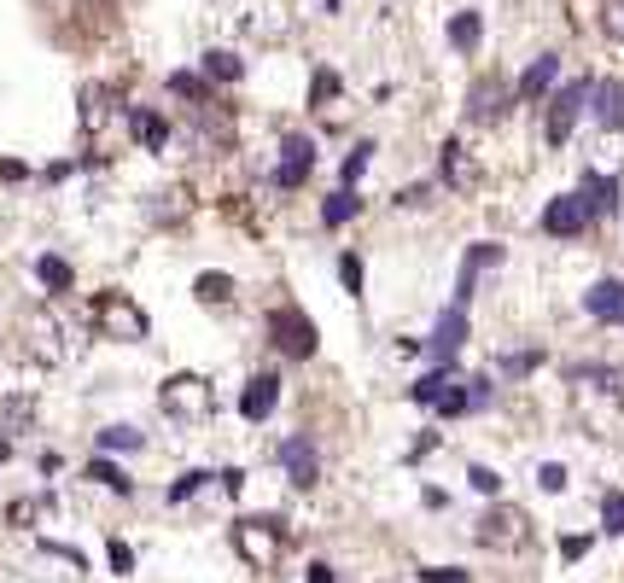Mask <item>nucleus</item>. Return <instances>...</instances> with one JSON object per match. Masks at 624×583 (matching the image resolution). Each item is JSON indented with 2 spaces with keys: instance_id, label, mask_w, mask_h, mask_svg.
<instances>
[{
  "instance_id": "1",
  "label": "nucleus",
  "mask_w": 624,
  "mask_h": 583,
  "mask_svg": "<svg viewBox=\"0 0 624 583\" xmlns=\"http://www.w3.org/2000/svg\"><path fill=\"white\" fill-rule=\"evenodd\" d=\"M158 409L170 414L175 426H205L210 414H216V391L199 374H170L158 385Z\"/></svg>"
},
{
  "instance_id": "2",
  "label": "nucleus",
  "mask_w": 624,
  "mask_h": 583,
  "mask_svg": "<svg viewBox=\"0 0 624 583\" xmlns=\"http://www.w3.org/2000/svg\"><path fill=\"white\" fill-rule=\"evenodd\" d=\"M88 321L100 327L105 339H123V344H140L152 333L146 309H140L129 292H94V298H88Z\"/></svg>"
},
{
  "instance_id": "3",
  "label": "nucleus",
  "mask_w": 624,
  "mask_h": 583,
  "mask_svg": "<svg viewBox=\"0 0 624 583\" xmlns=\"http://www.w3.org/2000/svg\"><path fill=\"white\" fill-rule=\"evenodd\" d=\"M234 549H240L245 566L275 572L280 554H286V531H280V519H240L234 525Z\"/></svg>"
},
{
  "instance_id": "4",
  "label": "nucleus",
  "mask_w": 624,
  "mask_h": 583,
  "mask_svg": "<svg viewBox=\"0 0 624 583\" xmlns=\"http://www.w3.org/2000/svg\"><path fill=\"white\" fill-rule=\"evenodd\" d=\"M18 339H24V350H30L35 362H47V368H59L70 356V333H65V321L53 315V309H30L24 321H18Z\"/></svg>"
},
{
  "instance_id": "5",
  "label": "nucleus",
  "mask_w": 624,
  "mask_h": 583,
  "mask_svg": "<svg viewBox=\"0 0 624 583\" xmlns=\"http://www.w3.org/2000/svg\"><path fill=\"white\" fill-rule=\"evenodd\" d=\"M269 339H275L280 356L304 362V356H315V321L298 304H280V309H269Z\"/></svg>"
},
{
  "instance_id": "6",
  "label": "nucleus",
  "mask_w": 624,
  "mask_h": 583,
  "mask_svg": "<svg viewBox=\"0 0 624 583\" xmlns=\"http://www.w3.org/2000/svg\"><path fill=\"white\" fill-rule=\"evenodd\" d=\"M595 228V210L584 193H560V199H549V210H543V234L549 240H584Z\"/></svg>"
},
{
  "instance_id": "7",
  "label": "nucleus",
  "mask_w": 624,
  "mask_h": 583,
  "mask_svg": "<svg viewBox=\"0 0 624 583\" xmlns=\"http://www.w3.org/2000/svg\"><path fill=\"white\" fill-rule=\"evenodd\" d=\"M590 76H578V82H566L555 100H549V146H566L572 129H578V117H584V105H590Z\"/></svg>"
},
{
  "instance_id": "8",
  "label": "nucleus",
  "mask_w": 624,
  "mask_h": 583,
  "mask_svg": "<svg viewBox=\"0 0 624 583\" xmlns=\"http://www.w3.org/2000/svg\"><path fill=\"white\" fill-rule=\"evenodd\" d=\"M315 170V140L310 135H286L280 140V158H275V187L280 193H292V187H304Z\"/></svg>"
},
{
  "instance_id": "9",
  "label": "nucleus",
  "mask_w": 624,
  "mask_h": 583,
  "mask_svg": "<svg viewBox=\"0 0 624 583\" xmlns=\"http://www.w3.org/2000/svg\"><path fill=\"white\" fill-rule=\"evenodd\" d=\"M473 537H479L485 549H520L525 537H531V519H525L520 508H490Z\"/></svg>"
},
{
  "instance_id": "10",
  "label": "nucleus",
  "mask_w": 624,
  "mask_h": 583,
  "mask_svg": "<svg viewBox=\"0 0 624 583\" xmlns=\"http://www.w3.org/2000/svg\"><path fill=\"white\" fill-rule=\"evenodd\" d=\"M467 344V304H450L444 315H438V327H432V339H426V350L438 356V362H455V350Z\"/></svg>"
},
{
  "instance_id": "11",
  "label": "nucleus",
  "mask_w": 624,
  "mask_h": 583,
  "mask_svg": "<svg viewBox=\"0 0 624 583\" xmlns=\"http://www.w3.org/2000/svg\"><path fill=\"white\" fill-rule=\"evenodd\" d=\"M508 105H514V94H508L496 76H485V82H473V94H467V117H473V123H496Z\"/></svg>"
},
{
  "instance_id": "12",
  "label": "nucleus",
  "mask_w": 624,
  "mask_h": 583,
  "mask_svg": "<svg viewBox=\"0 0 624 583\" xmlns=\"http://www.w3.org/2000/svg\"><path fill=\"white\" fill-rule=\"evenodd\" d=\"M280 467L292 473V484H298V490H310V484L321 479V461H315L310 438H286V444H280Z\"/></svg>"
},
{
  "instance_id": "13",
  "label": "nucleus",
  "mask_w": 624,
  "mask_h": 583,
  "mask_svg": "<svg viewBox=\"0 0 624 583\" xmlns=\"http://www.w3.org/2000/svg\"><path fill=\"white\" fill-rule=\"evenodd\" d=\"M280 403V379L275 374H251L245 379V391H240V414L245 420H269Z\"/></svg>"
},
{
  "instance_id": "14",
  "label": "nucleus",
  "mask_w": 624,
  "mask_h": 583,
  "mask_svg": "<svg viewBox=\"0 0 624 583\" xmlns=\"http://www.w3.org/2000/svg\"><path fill=\"white\" fill-rule=\"evenodd\" d=\"M496 263H502V245H473V251H467V263H461V280H455V304H467V298H473V292H479V275H485V269H496Z\"/></svg>"
},
{
  "instance_id": "15",
  "label": "nucleus",
  "mask_w": 624,
  "mask_h": 583,
  "mask_svg": "<svg viewBox=\"0 0 624 583\" xmlns=\"http://www.w3.org/2000/svg\"><path fill=\"white\" fill-rule=\"evenodd\" d=\"M590 100H595L590 117L607 129V135H613V129H624V82H613V76H607V82H595Z\"/></svg>"
},
{
  "instance_id": "16",
  "label": "nucleus",
  "mask_w": 624,
  "mask_h": 583,
  "mask_svg": "<svg viewBox=\"0 0 624 583\" xmlns=\"http://www.w3.org/2000/svg\"><path fill=\"white\" fill-rule=\"evenodd\" d=\"M584 309L595 321H624V280H595L584 292Z\"/></svg>"
},
{
  "instance_id": "17",
  "label": "nucleus",
  "mask_w": 624,
  "mask_h": 583,
  "mask_svg": "<svg viewBox=\"0 0 624 583\" xmlns=\"http://www.w3.org/2000/svg\"><path fill=\"white\" fill-rule=\"evenodd\" d=\"M555 76H560V53H543L537 65L520 76V88H514V100H543L549 88H555Z\"/></svg>"
},
{
  "instance_id": "18",
  "label": "nucleus",
  "mask_w": 624,
  "mask_h": 583,
  "mask_svg": "<svg viewBox=\"0 0 624 583\" xmlns=\"http://www.w3.org/2000/svg\"><path fill=\"white\" fill-rule=\"evenodd\" d=\"M479 181V170H473V158H467V146L461 140H444V187H455V193H467Z\"/></svg>"
},
{
  "instance_id": "19",
  "label": "nucleus",
  "mask_w": 624,
  "mask_h": 583,
  "mask_svg": "<svg viewBox=\"0 0 624 583\" xmlns=\"http://www.w3.org/2000/svg\"><path fill=\"white\" fill-rule=\"evenodd\" d=\"M578 193L590 199V210H595V216H613V210H619V181H613V175H595V170H590Z\"/></svg>"
},
{
  "instance_id": "20",
  "label": "nucleus",
  "mask_w": 624,
  "mask_h": 583,
  "mask_svg": "<svg viewBox=\"0 0 624 583\" xmlns=\"http://www.w3.org/2000/svg\"><path fill=\"white\" fill-rule=\"evenodd\" d=\"M450 385H455V368H450V362H438L432 374H420L415 385H409V397H415V403H426V409H432V403H438V397H444Z\"/></svg>"
},
{
  "instance_id": "21",
  "label": "nucleus",
  "mask_w": 624,
  "mask_h": 583,
  "mask_svg": "<svg viewBox=\"0 0 624 583\" xmlns=\"http://www.w3.org/2000/svg\"><path fill=\"white\" fill-rule=\"evenodd\" d=\"M35 280H41L53 298H65L70 292V263L59 257V251H47V257H35Z\"/></svg>"
},
{
  "instance_id": "22",
  "label": "nucleus",
  "mask_w": 624,
  "mask_h": 583,
  "mask_svg": "<svg viewBox=\"0 0 624 583\" xmlns=\"http://www.w3.org/2000/svg\"><path fill=\"white\" fill-rule=\"evenodd\" d=\"M479 35H485V18H479V12H455L450 18V47L455 53H473Z\"/></svg>"
},
{
  "instance_id": "23",
  "label": "nucleus",
  "mask_w": 624,
  "mask_h": 583,
  "mask_svg": "<svg viewBox=\"0 0 624 583\" xmlns=\"http://www.w3.org/2000/svg\"><path fill=\"white\" fill-rule=\"evenodd\" d=\"M135 140L146 152H164V146H170V123H164L158 111H135Z\"/></svg>"
},
{
  "instance_id": "24",
  "label": "nucleus",
  "mask_w": 624,
  "mask_h": 583,
  "mask_svg": "<svg viewBox=\"0 0 624 583\" xmlns=\"http://www.w3.org/2000/svg\"><path fill=\"white\" fill-rule=\"evenodd\" d=\"M105 111H111V88H105V82H88V88H82V129H88V135L105 123Z\"/></svg>"
},
{
  "instance_id": "25",
  "label": "nucleus",
  "mask_w": 624,
  "mask_h": 583,
  "mask_svg": "<svg viewBox=\"0 0 624 583\" xmlns=\"http://www.w3.org/2000/svg\"><path fill=\"white\" fill-rule=\"evenodd\" d=\"M193 298H199V304H234V275H222V269H216V275H199L193 280Z\"/></svg>"
},
{
  "instance_id": "26",
  "label": "nucleus",
  "mask_w": 624,
  "mask_h": 583,
  "mask_svg": "<svg viewBox=\"0 0 624 583\" xmlns=\"http://www.w3.org/2000/svg\"><path fill=\"white\" fill-rule=\"evenodd\" d=\"M350 216H362V199H356V187H339V193L321 205V222H327V228H345Z\"/></svg>"
},
{
  "instance_id": "27",
  "label": "nucleus",
  "mask_w": 624,
  "mask_h": 583,
  "mask_svg": "<svg viewBox=\"0 0 624 583\" xmlns=\"http://www.w3.org/2000/svg\"><path fill=\"white\" fill-rule=\"evenodd\" d=\"M88 484H105V490H117V496H129V490H135V479H129V473H123V467H111V461H88Z\"/></svg>"
},
{
  "instance_id": "28",
  "label": "nucleus",
  "mask_w": 624,
  "mask_h": 583,
  "mask_svg": "<svg viewBox=\"0 0 624 583\" xmlns=\"http://www.w3.org/2000/svg\"><path fill=\"white\" fill-rule=\"evenodd\" d=\"M210 76H216V82H240L245 65L234 59V53H222V47H216V53H205V82H210Z\"/></svg>"
},
{
  "instance_id": "29",
  "label": "nucleus",
  "mask_w": 624,
  "mask_h": 583,
  "mask_svg": "<svg viewBox=\"0 0 624 583\" xmlns=\"http://www.w3.org/2000/svg\"><path fill=\"white\" fill-rule=\"evenodd\" d=\"M531 368H543V350H508V356H496V374H508V379H525Z\"/></svg>"
},
{
  "instance_id": "30",
  "label": "nucleus",
  "mask_w": 624,
  "mask_h": 583,
  "mask_svg": "<svg viewBox=\"0 0 624 583\" xmlns=\"http://www.w3.org/2000/svg\"><path fill=\"white\" fill-rule=\"evenodd\" d=\"M170 94H181L187 105H210V82L187 76V70H175V76H170Z\"/></svg>"
},
{
  "instance_id": "31",
  "label": "nucleus",
  "mask_w": 624,
  "mask_h": 583,
  "mask_svg": "<svg viewBox=\"0 0 624 583\" xmlns=\"http://www.w3.org/2000/svg\"><path fill=\"white\" fill-rule=\"evenodd\" d=\"M601 531L607 537H624V490H607L601 496Z\"/></svg>"
},
{
  "instance_id": "32",
  "label": "nucleus",
  "mask_w": 624,
  "mask_h": 583,
  "mask_svg": "<svg viewBox=\"0 0 624 583\" xmlns=\"http://www.w3.org/2000/svg\"><path fill=\"white\" fill-rule=\"evenodd\" d=\"M140 444H146V438H140L135 426H105V432H100V449H105V455H111V449H140Z\"/></svg>"
},
{
  "instance_id": "33",
  "label": "nucleus",
  "mask_w": 624,
  "mask_h": 583,
  "mask_svg": "<svg viewBox=\"0 0 624 583\" xmlns=\"http://www.w3.org/2000/svg\"><path fill=\"white\" fill-rule=\"evenodd\" d=\"M205 484H210V473H205V467H193V473H181V479H175V490H170V502H187V496H199Z\"/></svg>"
},
{
  "instance_id": "34",
  "label": "nucleus",
  "mask_w": 624,
  "mask_h": 583,
  "mask_svg": "<svg viewBox=\"0 0 624 583\" xmlns=\"http://www.w3.org/2000/svg\"><path fill=\"white\" fill-rule=\"evenodd\" d=\"M368 158H374V140H362V146H356V152L345 158V187H356V181H362V170H368Z\"/></svg>"
},
{
  "instance_id": "35",
  "label": "nucleus",
  "mask_w": 624,
  "mask_h": 583,
  "mask_svg": "<svg viewBox=\"0 0 624 583\" xmlns=\"http://www.w3.org/2000/svg\"><path fill=\"white\" fill-rule=\"evenodd\" d=\"M333 94H339V76H333V70H315V88H310V105H321V111H327V100H333Z\"/></svg>"
},
{
  "instance_id": "36",
  "label": "nucleus",
  "mask_w": 624,
  "mask_h": 583,
  "mask_svg": "<svg viewBox=\"0 0 624 583\" xmlns=\"http://www.w3.org/2000/svg\"><path fill=\"white\" fill-rule=\"evenodd\" d=\"M432 409H438V414H467V409H473V403H467V385H450Z\"/></svg>"
},
{
  "instance_id": "37",
  "label": "nucleus",
  "mask_w": 624,
  "mask_h": 583,
  "mask_svg": "<svg viewBox=\"0 0 624 583\" xmlns=\"http://www.w3.org/2000/svg\"><path fill=\"white\" fill-rule=\"evenodd\" d=\"M601 24L613 41H624V0H601Z\"/></svg>"
},
{
  "instance_id": "38",
  "label": "nucleus",
  "mask_w": 624,
  "mask_h": 583,
  "mask_svg": "<svg viewBox=\"0 0 624 583\" xmlns=\"http://www.w3.org/2000/svg\"><path fill=\"white\" fill-rule=\"evenodd\" d=\"M339 280H345V292L356 298V292H362V257H350L345 251V257H339Z\"/></svg>"
},
{
  "instance_id": "39",
  "label": "nucleus",
  "mask_w": 624,
  "mask_h": 583,
  "mask_svg": "<svg viewBox=\"0 0 624 583\" xmlns=\"http://www.w3.org/2000/svg\"><path fill=\"white\" fill-rule=\"evenodd\" d=\"M537 484H543L549 496H555V490H566V467H560V461H543V467H537Z\"/></svg>"
},
{
  "instance_id": "40",
  "label": "nucleus",
  "mask_w": 624,
  "mask_h": 583,
  "mask_svg": "<svg viewBox=\"0 0 624 583\" xmlns=\"http://www.w3.org/2000/svg\"><path fill=\"white\" fill-rule=\"evenodd\" d=\"M467 484H473L479 496H496V490H502V479H496L490 467H467Z\"/></svg>"
},
{
  "instance_id": "41",
  "label": "nucleus",
  "mask_w": 624,
  "mask_h": 583,
  "mask_svg": "<svg viewBox=\"0 0 624 583\" xmlns=\"http://www.w3.org/2000/svg\"><path fill=\"white\" fill-rule=\"evenodd\" d=\"M420 578L426 583H467V572H461V566H426Z\"/></svg>"
},
{
  "instance_id": "42",
  "label": "nucleus",
  "mask_w": 624,
  "mask_h": 583,
  "mask_svg": "<svg viewBox=\"0 0 624 583\" xmlns=\"http://www.w3.org/2000/svg\"><path fill=\"white\" fill-rule=\"evenodd\" d=\"M129 566H135V549H129V543H117V537H111V572H117V578H123V572H129Z\"/></svg>"
},
{
  "instance_id": "43",
  "label": "nucleus",
  "mask_w": 624,
  "mask_h": 583,
  "mask_svg": "<svg viewBox=\"0 0 624 583\" xmlns=\"http://www.w3.org/2000/svg\"><path fill=\"white\" fill-rule=\"evenodd\" d=\"M30 403H18V397H6V403H0V420H30Z\"/></svg>"
},
{
  "instance_id": "44",
  "label": "nucleus",
  "mask_w": 624,
  "mask_h": 583,
  "mask_svg": "<svg viewBox=\"0 0 624 583\" xmlns=\"http://www.w3.org/2000/svg\"><path fill=\"white\" fill-rule=\"evenodd\" d=\"M560 554H566V560H584V554H590V537H566Z\"/></svg>"
},
{
  "instance_id": "45",
  "label": "nucleus",
  "mask_w": 624,
  "mask_h": 583,
  "mask_svg": "<svg viewBox=\"0 0 624 583\" xmlns=\"http://www.w3.org/2000/svg\"><path fill=\"white\" fill-rule=\"evenodd\" d=\"M426 193H432L426 181H420V187H403V193H397V205H426Z\"/></svg>"
},
{
  "instance_id": "46",
  "label": "nucleus",
  "mask_w": 624,
  "mask_h": 583,
  "mask_svg": "<svg viewBox=\"0 0 624 583\" xmlns=\"http://www.w3.org/2000/svg\"><path fill=\"white\" fill-rule=\"evenodd\" d=\"M24 175H30L24 164H12V158H0V181H24Z\"/></svg>"
},
{
  "instance_id": "47",
  "label": "nucleus",
  "mask_w": 624,
  "mask_h": 583,
  "mask_svg": "<svg viewBox=\"0 0 624 583\" xmlns=\"http://www.w3.org/2000/svg\"><path fill=\"white\" fill-rule=\"evenodd\" d=\"M304 583H333V566H327V560H315V566H310V578H304Z\"/></svg>"
},
{
  "instance_id": "48",
  "label": "nucleus",
  "mask_w": 624,
  "mask_h": 583,
  "mask_svg": "<svg viewBox=\"0 0 624 583\" xmlns=\"http://www.w3.org/2000/svg\"><path fill=\"white\" fill-rule=\"evenodd\" d=\"M6 461H12V438H6V432H0V467H6Z\"/></svg>"
}]
</instances>
